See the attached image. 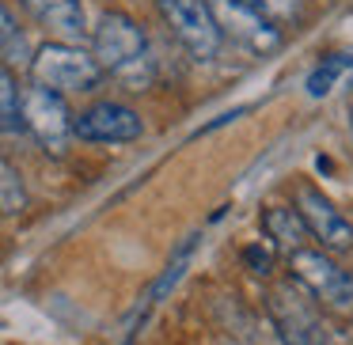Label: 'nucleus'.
Here are the masks:
<instances>
[{
	"instance_id": "nucleus-3",
	"label": "nucleus",
	"mask_w": 353,
	"mask_h": 345,
	"mask_svg": "<svg viewBox=\"0 0 353 345\" xmlns=\"http://www.w3.org/2000/svg\"><path fill=\"white\" fill-rule=\"evenodd\" d=\"M266 311H270V322H274L281 345H338L334 334L327 330V322H323L319 307L292 281L270 289Z\"/></svg>"
},
{
	"instance_id": "nucleus-8",
	"label": "nucleus",
	"mask_w": 353,
	"mask_h": 345,
	"mask_svg": "<svg viewBox=\"0 0 353 345\" xmlns=\"http://www.w3.org/2000/svg\"><path fill=\"white\" fill-rule=\"evenodd\" d=\"M209 12H213L216 27H221V39L232 34V39L243 42L254 54H274V50H281L285 34L277 27H270L259 12H251L243 0H209Z\"/></svg>"
},
{
	"instance_id": "nucleus-15",
	"label": "nucleus",
	"mask_w": 353,
	"mask_h": 345,
	"mask_svg": "<svg viewBox=\"0 0 353 345\" xmlns=\"http://www.w3.org/2000/svg\"><path fill=\"white\" fill-rule=\"evenodd\" d=\"M194 247H198V236H186L183 243H179V251L171 254V262H168V269H163V277L152 284V300L168 296V289H175V281L183 277V269L190 266V254H194Z\"/></svg>"
},
{
	"instance_id": "nucleus-12",
	"label": "nucleus",
	"mask_w": 353,
	"mask_h": 345,
	"mask_svg": "<svg viewBox=\"0 0 353 345\" xmlns=\"http://www.w3.org/2000/svg\"><path fill=\"white\" fill-rule=\"evenodd\" d=\"M345 72H353V54H330V57H323V61L307 72V84H304L307 95H312V99L330 95V92H334V84L345 76Z\"/></svg>"
},
{
	"instance_id": "nucleus-19",
	"label": "nucleus",
	"mask_w": 353,
	"mask_h": 345,
	"mask_svg": "<svg viewBox=\"0 0 353 345\" xmlns=\"http://www.w3.org/2000/svg\"><path fill=\"white\" fill-rule=\"evenodd\" d=\"M350 122H353V110H350Z\"/></svg>"
},
{
	"instance_id": "nucleus-5",
	"label": "nucleus",
	"mask_w": 353,
	"mask_h": 345,
	"mask_svg": "<svg viewBox=\"0 0 353 345\" xmlns=\"http://www.w3.org/2000/svg\"><path fill=\"white\" fill-rule=\"evenodd\" d=\"M19 122H23V129L31 133L50 156H65L69 137H72V114H69L61 95L42 92V87L23 92V99H19Z\"/></svg>"
},
{
	"instance_id": "nucleus-10",
	"label": "nucleus",
	"mask_w": 353,
	"mask_h": 345,
	"mask_svg": "<svg viewBox=\"0 0 353 345\" xmlns=\"http://www.w3.org/2000/svg\"><path fill=\"white\" fill-rule=\"evenodd\" d=\"M23 8L31 12L34 23L54 34V42L77 46V42L88 39V19L80 0H23Z\"/></svg>"
},
{
	"instance_id": "nucleus-11",
	"label": "nucleus",
	"mask_w": 353,
	"mask_h": 345,
	"mask_svg": "<svg viewBox=\"0 0 353 345\" xmlns=\"http://www.w3.org/2000/svg\"><path fill=\"white\" fill-rule=\"evenodd\" d=\"M262 231H266V239H274L277 247H285V251H300V247L307 243V228L304 220L296 216V209H285V205H270L262 209Z\"/></svg>"
},
{
	"instance_id": "nucleus-1",
	"label": "nucleus",
	"mask_w": 353,
	"mask_h": 345,
	"mask_svg": "<svg viewBox=\"0 0 353 345\" xmlns=\"http://www.w3.org/2000/svg\"><path fill=\"white\" fill-rule=\"evenodd\" d=\"M92 57L103 76H114L130 92H145L156 80V57L148 34L125 12H103L92 31Z\"/></svg>"
},
{
	"instance_id": "nucleus-2",
	"label": "nucleus",
	"mask_w": 353,
	"mask_h": 345,
	"mask_svg": "<svg viewBox=\"0 0 353 345\" xmlns=\"http://www.w3.org/2000/svg\"><path fill=\"white\" fill-rule=\"evenodd\" d=\"M31 76H34V87L65 99V95H77V92H95L103 72L88 50L69 46V42H46L31 54Z\"/></svg>"
},
{
	"instance_id": "nucleus-17",
	"label": "nucleus",
	"mask_w": 353,
	"mask_h": 345,
	"mask_svg": "<svg viewBox=\"0 0 353 345\" xmlns=\"http://www.w3.org/2000/svg\"><path fill=\"white\" fill-rule=\"evenodd\" d=\"M23 50H27V42H23V31H19L16 16L0 4V61H19Z\"/></svg>"
},
{
	"instance_id": "nucleus-9",
	"label": "nucleus",
	"mask_w": 353,
	"mask_h": 345,
	"mask_svg": "<svg viewBox=\"0 0 353 345\" xmlns=\"http://www.w3.org/2000/svg\"><path fill=\"white\" fill-rule=\"evenodd\" d=\"M296 216L304 220L307 236L319 239L323 251H353V224L323 198V190L315 186H300L296 190Z\"/></svg>"
},
{
	"instance_id": "nucleus-16",
	"label": "nucleus",
	"mask_w": 353,
	"mask_h": 345,
	"mask_svg": "<svg viewBox=\"0 0 353 345\" xmlns=\"http://www.w3.org/2000/svg\"><path fill=\"white\" fill-rule=\"evenodd\" d=\"M19 87H16V76H12L4 65H0V125L4 129H19Z\"/></svg>"
},
{
	"instance_id": "nucleus-7",
	"label": "nucleus",
	"mask_w": 353,
	"mask_h": 345,
	"mask_svg": "<svg viewBox=\"0 0 353 345\" xmlns=\"http://www.w3.org/2000/svg\"><path fill=\"white\" fill-rule=\"evenodd\" d=\"M141 133H145L141 114L114 99L92 103L72 118V137L88 140V145H130V140H141Z\"/></svg>"
},
{
	"instance_id": "nucleus-18",
	"label": "nucleus",
	"mask_w": 353,
	"mask_h": 345,
	"mask_svg": "<svg viewBox=\"0 0 353 345\" xmlns=\"http://www.w3.org/2000/svg\"><path fill=\"white\" fill-rule=\"evenodd\" d=\"M243 266L251 269V273H259V277H270L274 273V247H262V243H251V247H243Z\"/></svg>"
},
{
	"instance_id": "nucleus-4",
	"label": "nucleus",
	"mask_w": 353,
	"mask_h": 345,
	"mask_svg": "<svg viewBox=\"0 0 353 345\" xmlns=\"http://www.w3.org/2000/svg\"><path fill=\"white\" fill-rule=\"evenodd\" d=\"M156 12L194 61H216L224 39L213 12H209V0H156Z\"/></svg>"
},
{
	"instance_id": "nucleus-14",
	"label": "nucleus",
	"mask_w": 353,
	"mask_h": 345,
	"mask_svg": "<svg viewBox=\"0 0 353 345\" xmlns=\"http://www.w3.org/2000/svg\"><path fill=\"white\" fill-rule=\"evenodd\" d=\"M27 209V190L19 182V171L0 156V213H23Z\"/></svg>"
},
{
	"instance_id": "nucleus-13",
	"label": "nucleus",
	"mask_w": 353,
	"mask_h": 345,
	"mask_svg": "<svg viewBox=\"0 0 353 345\" xmlns=\"http://www.w3.org/2000/svg\"><path fill=\"white\" fill-rule=\"evenodd\" d=\"M251 12H259L270 27L285 31V27H296L304 19V0H243Z\"/></svg>"
},
{
	"instance_id": "nucleus-6",
	"label": "nucleus",
	"mask_w": 353,
	"mask_h": 345,
	"mask_svg": "<svg viewBox=\"0 0 353 345\" xmlns=\"http://www.w3.org/2000/svg\"><path fill=\"white\" fill-rule=\"evenodd\" d=\"M289 269L315 300H323L330 307H353V277L327 251H307V247H300V251L289 254Z\"/></svg>"
}]
</instances>
